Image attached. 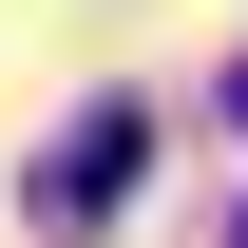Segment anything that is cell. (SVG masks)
I'll list each match as a JSON object with an SVG mask.
<instances>
[{
	"label": "cell",
	"mask_w": 248,
	"mask_h": 248,
	"mask_svg": "<svg viewBox=\"0 0 248 248\" xmlns=\"http://www.w3.org/2000/svg\"><path fill=\"white\" fill-rule=\"evenodd\" d=\"M134 153H153V115H134V95H95L58 153L19 172V210H38V229H115V210H134Z\"/></svg>",
	"instance_id": "obj_1"
},
{
	"label": "cell",
	"mask_w": 248,
	"mask_h": 248,
	"mask_svg": "<svg viewBox=\"0 0 248 248\" xmlns=\"http://www.w3.org/2000/svg\"><path fill=\"white\" fill-rule=\"evenodd\" d=\"M229 248H248V229H229Z\"/></svg>",
	"instance_id": "obj_3"
},
{
	"label": "cell",
	"mask_w": 248,
	"mask_h": 248,
	"mask_svg": "<svg viewBox=\"0 0 248 248\" xmlns=\"http://www.w3.org/2000/svg\"><path fill=\"white\" fill-rule=\"evenodd\" d=\"M229 134H248V58H229Z\"/></svg>",
	"instance_id": "obj_2"
}]
</instances>
